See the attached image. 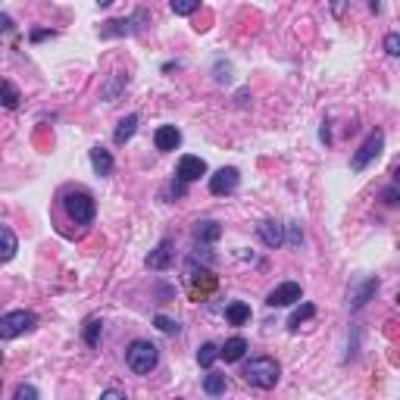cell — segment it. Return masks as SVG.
Instances as JSON below:
<instances>
[{
	"label": "cell",
	"instance_id": "cell-30",
	"mask_svg": "<svg viewBox=\"0 0 400 400\" xmlns=\"http://www.w3.org/2000/svg\"><path fill=\"white\" fill-rule=\"evenodd\" d=\"M13 397L16 400H35L38 397V388H32V384H19V388L13 391Z\"/></svg>",
	"mask_w": 400,
	"mask_h": 400
},
{
	"label": "cell",
	"instance_id": "cell-23",
	"mask_svg": "<svg viewBox=\"0 0 400 400\" xmlns=\"http://www.w3.org/2000/svg\"><path fill=\"white\" fill-rule=\"evenodd\" d=\"M100 334H104V322H100V319H88V322H85V344L97 347L100 344Z\"/></svg>",
	"mask_w": 400,
	"mask_h": 400
},
{
	"label": "cell",
	"instance_id": "cell-7",
	"mask_svg": "<svg viewBox=\"0 0 400 400\" xmlns=\"http://www.w3.org/2000/svg\"><path fill=\"white\" fill-rule=\"evenodd\" d=\"M238 181H241V172H238L235 166H222V169H216L213 176H210V194L225 198V194H231L238 188Z\"/></svg>",
	"mask_w": 400,
	"mask_h": 400
},
{
	"label": "cell",
	"instance_id": "cell-14",
	"mask_svg": "<svg viewBox=\"0 0 400 400\" xmlns=\"http://www.w3.org/2000/svg\"><path fill=\"white\" fill-rule=\"evenodd\" d=\"M19 250V241H16V231L10 225H0V263H10Z\"/></svg>",
	"mask_w": 400,
	"mask_h": 400
},
{
	"label": "cell",
	"instance_id": "cell-35",
	"mask_svg": "<svg viewBox=\"0 0 400 400\" xmlns=\"http://www.w3.org/2000/svg\"><path fill=\"white\" fill-rule=\"evenodd\" d=\"M382 200H384V203H388V207H394V203H397V188H394V185H388V188H384V194H382Z\"/></svg>",
	"mask_w": 400,
	"mask_h": 400
},
{
	"label": "cell",
	"instance_id": "cell-25",
	"mask_svg": "<svg viewBox=\"0 0 400 400\" xmlns=\"http://www.w3.org/2000/svg\"><path fill=\"white\" fill-rule=\"evenodd\" d=\"M169 6L176 16H194L200 10V0H169Z\"/></svg>",
	"mask_w": 400,
	"mask_h": 400
},
{
	"label": "cell",
	"instance_id": "cell-3",
	"mask_svg": "<svg viewBox=\"0 0 400 400\" xmlns=\"http://www.w3.org/2000/svg\"><path fill=\"white\" fill-rule=\"evenodd\" d=\"M63 207H66V216L75 225H91L94 216H97V203L88 191H69L63 198Z\"/></svg>",
	"mask_w": 400,
	"mask_h": 400
},
{
	"label": "cell",
	"instance_id": "cell-2",
	"mask_svg": "<svg viewBox=\"0 0 400 400\" xmlns=\"http://www.w3.org/2000/svg\"><path fill=\"white\" fill-rule=\"evenodd\" d=\"M159 363V347L154 341H132L126 351V366L132 369L135 375H147L150 369H157Z\"/></svg>",
	"mask_w": 400,
	"mask_h": 400
},
{
	"label": "cell",
	"instance_id": "cell-16",
	"mask_svg": "<svg viewBox=\"0 0 400 400\" xmlns=\"http://www.w3.org/2000/svg\"><path fill=\"white\" fill-rule=\"evenodd\" d=\"M91 166L97 176H113V154L107 147H91Z\"/></svg>",
	"mask_w": 400,
	"mask_h": 400
},
{
	"label": "cell",
	"instance_id": "cell-15",
	"mask_svg": "<svg viewBox=\"0 0 400 400\" xmlns=\"http://www.w3.org/2000/svg\"><path fill=\"white\" fill-rule=\"evenodd\" d=\"M219 238H222V225L213 219H203V222H198V229H194V241L198 244H213V241H219Z\"/></svg>",
	"mask_w": 400,
	"mask_h": 400
},
{
	"label": "cell",
	"instance_id": "cell-5",
	"mask_svg": "<svg viewBox=\"0 0 400 400\" xmlns=\"http://www.w3.org/2000/svg\"><path fill=\"white\" fill-rule=\"evenodd\" d=\"M382 150H384V135H382V132H372V135L366 138V141L360 144V150L353 154L351 169H353V172H363L369 163H372V159L382 157Z\"/></svg>",
	"mask_w": 400,
	"mask_h": 400
},
{
	"label": "cell",
	"instance_id": "cell-13",
	"mask_svg": "<svg viewBox=\"0 0 400 400\" xmlns=\"http://www.w3.org/2000/svg\"><path fill=\"white\" fill-rule=\"evenodd\" d=\"M154 144H157V150H163V154H169V150H178L181 132H178L176 126H159L157 132H154Z\"/></svg>",
	"mask_w": 400,
	"mask_h": 400
},
{
	"label": "cell",
	"instance_id": "cell-1",
	"mask_svg": "<svg viewBox=\"0 0 400 400\" xmlns=\"http://www.w3.org/2000/svg\"><path fill=\"white\" fill-rule=\"evenodd\" d=\"M244 382L247 384H253V388H275L279 384V375H281V369H279V363L272 360V356H253L250 363H244Z\"/></svg>",
	"mask_w": 400,
	"mask_h": 400
},
{
	"label": "cell",
	"instance_id": "cell-32",
	"mask_svg": "<svg viewBox=\"0 0 400 400\" xmlns=\"http://www.w3.org/2000/svg\"><path fill=\"white\" fill-rule=\"evenodd\" d=\"M229 78H231V66H229V63H225V66L219 63V66H216V82L225 85V82H229Z\"/></svg>",
	"mask_w": 400,
	"mask_h": 400
},
{
	"label": "cell",
	"instance_id": "cell-22",
	"mask_svg": "<svg viewBox=\"0 0 400 400\" xmlns=\"http://www.w3.org/2000/svg\"><path fill=\"white\" fill-rule=\"evenodd\" d=\"M313 316H316V307H313V303H301V307L291 313L288 329H291V332H297V329H301V322H307V319H313Z\"/></svg>",
	"mask_w": 400,
	"mask_h": 400
},
{
	"label": "cell",
	"instance_id": "cell-26",
	"mask_svg": "<svg viewBox=\"0 0 400 400\" xmlns=\"http://www.w3.org/2000/svg\"><path fill=\"white\" fill-rule=\"evenodd\" d=\"M126 85H128V75H122V72H116V78H113V82L104 88V100H107V104H113V100H116V94H119L122 88H126Z\"/></svg>",
	"mask_w": 400,
	"mask_h": 400
},
{
	"label": "cell",
	"instance_id": "cell-21",
	"mask_svg": "<svg viewBox=\"0 0 400 400\" xmlns=\"http://www.w3.org/2000/svg\"><path fill=\"white\" fill-rule=\"evenodd\" d=\"M19 100H23V94L13 82H6V78H0V104L6 107V110H16Z\"/></svg>",
	"mask_w": 400,
	"mask_h": 400
},
{
	"label": "cell",
	"instance_id": "cell-6",
	"mask_svg": "<svg viewBox=\"0 0 400 400\" xmlns=\"http://www.w3.org/2000/svg\"><path fill=\"white\" fill-rule=\"evenodd\" d=\"M144 19H147L144 10H138L135 16H128V19H110V23L100 25V38H126V35H138Z\"/></svg>",
	"mask_w": 400,
	"mask_h": 400
},
{
	"label": "cell",
	"instance_id": "cell-10",
	"mask_svg": "<svg viewBox=\"0 0 400 400\" xmlns=\"http://www.w3.org/2000/svg\"><path fill=\"white\" fill-rule=\"evenodd\" d=\"M188 285H191V291L194 294H210V291L216 288V275L210 272L207 266H191L188 269Z\"/></svg>",
	"mask_w": 400,
	"mask_h": 400
},
{
	"label": "cell",
	"instance_id": "cell-41",
	"mask_svg": "<svg viewBox=\"0 0 400 400\" xmlns=\"http://www.w3.org/2000/svg\"><path fill=\"white\" fill-rule=\"evenodd\" d=\"M0 360H4V356H0Z\"/></svg>",
	"mask_w": 400,
	"mask_h": 400
},
{
	"label": "cell",
	"instance_id": "cell-19",
	"mask_svg": "<svg viewBox=\"0 0 400 400\" xmlns=\"http://www.w3.org/2000/svg\"><path fill=\"white\" fill-rule=\"evenodd\" d=\"M244 353H247V341L244 338H231V341H225V347H219V356L225 363L244 360Z\"/></svg>",
	"mask_w": 400,
	"mask_h": 400
},
{
	"label": "cell",
	"instance_id": "cell-40",
	"mask_svg": "<svg viewBox=\"0 0 400 400\" xmlns=\"http://www.w3.org/2000/svg\"><path fill=\"white\" fill-rule=\"evenodd\" d=\"M110 4H116V0H97V6H110Z\"/></svg>",
	"mask_w": 400,
	"mask_h": 400
},
{
	"label": "cell",
	"instance_id": "cell-36",
	"mask_svg": "<svg viewBox=\"0 0 400 400\" xmlns=\"http://www.w3.org/2000/svg\"><path fill=\"white\" fill-rule=\"evenodd\" d=\"M44 38H54V32H47V28H38V32H32V41H44Z\"/></svg>",
	"mask_w": 400,
	"mask_h": 400
},
{
	"label": "cell",
	"instance_id": "cell-33",
	"mask_svg": "<svg viewBox=\"0 0 400 400\" xmlns=\"http://www.w3.org/2000/svg\"><path fill=\"white\" fill-rule=\"evenodd\" d=\"M285 229H288V241H291V244H301V241H303V235H301V229H297V222L285 225Z\"/></svg>",
	"mask_w": 400,
	"mask_h": 400
},
{
	"label": "cell",
	"instance_id": "cell-24",
	"mask_svg": "<svg viewBox=\"0 0 400 400\" xmlns=\"http://www.w3.org/2000/svg\"><path fill=\"white\" fill-rule=\"evenodd\" d=\"M203 391H207L210 397L225 394V375H219V372H210L207 378H203Z\"/></svg>",
	"mask_w": 400,
	"mask_h": 400
},
{
	"label": "cell",
	"instance_id": "cell-27",
	"mask_svg": "<svg viewBox=\"0 0 400 400\" xmlns=\"http://www.w3.org/2000/svg\"><path fill=\"white\" fill-rule=\"evenodd\" d=\"M216 360H219V347H216V344H203L200 351H198V363H200L203 369H210Z\"/></svg>",
	"mask_w": 400,
	"mask_h": 400
},
{
	"label": "cell",
	"instance_id": "cell-31",
	"mask_svg": "<svg viewBox=\"0 0 400 400\" xmlns=\"http://www.w3.org/2000/svg\"><path fill=\"white\" fill-rule=\"evenodd\" d=\"M347 4H351V0H329V10H332V16L334 19H341L347 13Z\"/></svg>",
	"mask_w": 400,
	"mask_h": 400
},
{
	"label": "cell",
	"instance_id": "cell-4",
	"mask_svg": "<svg viewBox=\"0 0 400 400\" xmlns=\"http://www.w3.org/2000/svg\"><path fill=\"white\" fill-rule=\"evenodd\" d=\"M35 325H38V316L28 310H13L6 313V316H0V341H13L19 338V334L32 332Z\"/></svg>",
	"mask_w": 400,
	"mask_h": 400
},
{
	"label": "cell",
	"instance_id": "cell-18",
	"mask_svg": "<svg viewBox=\"0 0 400 400\" xmlns=\"http://www.w3.org/2000/svg\"><path fill=\"white\" fill-rule=\"evenodd\" d=\"M225 319H229V325H247L250 322V307L244 301H231L225 307Z\"/></svg>",
	"mask_w": 400,
	"mask_h": 400
},
{
	"label": "cell",
	"instance_id": "cell-38",
	"mask_svg": "<svg viewBox=\"0 0 400 400\" xmlns=\"http://www.w3.org/2000/svg\"><path fill=\"white\" fill-rule=\"evenodd\" d=\"M319 138H322L325 144H332V135H329V122H322V132H319Z\"/></svg>",
	"mask_w": 400,
	"mask_h": 400
},
{
	"label": "cell",
	"instance_id": "cell-8",
	"mask_svg": "<svg viewBox=\"0 0 400 400\" xmlns=\"http://www.w3.org/2000/svg\"><path fill=\"white\" fill-rule=\"evenodd\" d=\"M301 297H303V291L297 281H281L279 288H272L266 294V303L269 307H291V303H297Z\"/></svg>",
	"mask_w": 400,
	"mask_h": 400
},
{
	"label": "cell",
	"instance_id": "cell-9",
	"mask_svg": "<svg viewBox=\"0 0 400 400\" xmlns=\"http://www.w3.org/2000/svg\"><path fill=\"white\" fill-rule=\"evenodd\" d=\"M207 176V163H203L200 157H191V154H185L178 159V178L185 181V185H191V181H198Z\"/></svg>",
	"mask_w": 400,
	"mask_h": 400
},
{
	"label": "cell",
	"instance_id": "cell-37",
	"mask_svg": "<svg viewBox=\"0 0 400 400\" xmlns=\"http://www.w3.org/2000/svg\"><path fill=\"white\" fill-rule=\"evenodd\" d=\"M100 397H126V391H119V388H107Z\"/></svg>",
	"mask_w": 400,
	"mask_h": 400
},
{
	"label": "cell",
	"instance_id": "cell-17",
	"mask_svg": "<svg viewBox=\"0 0 400 400\" xmlns=\"http://www.w3.org/2000/svg\"><path fill=\"white\" fill-rule=\"evenodd\" d=\"M375 291H378V279H366V281H363V285L351 294V310H363V307L369 303V297L375 294Z\"/></svg>",
	"mask_w": 400,
	"mask_h": 400
},
{
	"label": "cell",
	"instance_id": "cell-34",
	"mask_svg": "<svg viewBox=\"0 0 400 400\" xmlns=\"http://www.w3.org/2000/svg\"><path fill=\"white\" fill-rule=\"evenodd\" d=\"M13 28H16V23H13V19L6 16V13H0V35H10Z\"/></svg>",
	"mask_w": 400,
	"mask_h": 400
},
{
	"label": "cell",
	"instance_id": "cell-39",
	"mask_svg": "<svg viewBox=\"0 0 400 400\" xmlns=\"http://www.w3.org/2000/svg\"><path fill=\"white\" fill-rule=\"evenodd\" d=\"M369 10H372V13H382V4H378V0H369Z\"/></svg>",
	"mask_w": 400,
	"mask_h": 400
},
{
	"label": "cell",
	"instance_id": "cell-20",
	"mask_svg": "<svg viewBox=\"0 0 400 400\" xmlns=\"http://www.w3.org/2000/svg\"><path fill=\"white\" fill-rule=\"evenodd\" d=\"M138 132V116H126V119H119V126H116V135H113V141L116 144H126V141H132Z\"/></svg>",
	"mask_w": 400,
	"mask_h": 400
},
{
	"label": "cell",
	"instance_id": "cell-11",
	"mask_svg": "<svg viewBox=\"0 0 400 400\" xmlns=\"http://www.w3.org/2000/svg\"><path fill=\"white\" fill-rule=\"evenodd\" d=\"M169 263H172V241L169 238H163V241L157 244V250H150L147 269L150 272H163V269H169Z\"/></svg>",
	"mask_w": 400,
	"mask_h": 400
},
{
	"label": "cell",
	"instance_id": "cell-28",
	"mask_svg": "<svg viewBox=\"0 0 400 400\" xmlns=\"http://www.w3.org/2000/svg\"><path fill=\"white\" fill-rule=\"evenodd\" d=\"M154 325L159 332H166V334H176L178 332V322H172L169 316H163V313H159V316H154Z\"/></svg>",
	"mask_w": 400,
	"mask_h": 400
},
{
	"label": "cell",
	"instance_id": "cell-29",
	"mask_svg": "<svg viewBox=\"0 0 400 400\" xmlns=\"http://www.w3.org/2000/svg\"><path fill=\"white\" fill-rule=\"evenodd\" d=\"M384 54H388V56H397L400 54V35L397 32H391L388 38H384Z\"/></svg>",
	"mask_w": 400,
	"mask_h": 400
},
{
	"label": "cell",
	"instance_id": "cell-12",
	"mask_svg": "<svg viewBox=\"0 0 400 400\" xmlns=\"http://www.w3.org/2000/svg\"><path fill=\"white\" fill-rule=\"evenodd\" d=\"M257 235L263 238V244H266V247H272V250H275V247L285 244V225L266 219V222H260V225H257Z\"/></svg>",
	"mask_w": 400,
	"mask_h": 400
}]
</instances>
